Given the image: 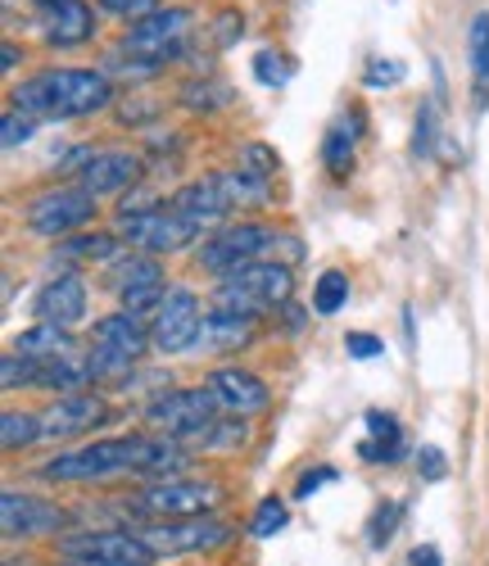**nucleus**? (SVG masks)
<instances>
[{"mask_svg": "<svg viewBox=\"0 0 489 566\" xmlns=\"http://www.w3.org/2000/svg\"><path fill=\"white\" fill-rule=\"evenodd\" d=\"M10 96L14 109L32 118H86L114 105V77L105 69H41Z\"/></svg>", "mask_w": 489, "mask_h": 566, "instance_id": "f257e3e1", "label": "nucleus"}, {"mask_svg": "<svg viewBox=\"0 0 489 566\" xmlns=\"http://www.w3.org/2000/svg\"><path fill=\"white\" fill-rule=\"evenodd\" d=\"M173 209L181 213V218H190L195 227H200L205 235H214V231H222V222L231 218V200H227V191H222V181L209 172V177H195V181H186L181 191L173 196Z\"/></svg>", "mask_w": 489, "mask_h": 566, "instance_id": "4468645a", "label": "nucleus"}, {"mask_svg": "<svg viewBox=\"0 0 489 566\" xmlns=\"http://www.w3.org/2000/svg\"><path fill=\"white\" fill-rule=\"evenodd\" d=\"M417 471L426 481H445V471H449V462H445V453H439L435 444H426L422 453H417Z\"/></svg>", "mask_w": 489, "mask_h": 566, "instance_id": "79ce46f5", "label": "nucleus"}, {"mask_svg": "<svg viewBox=\"0 0 489 566\" xmlns=\"http://www.w3.org/2000/svg\"><path fill=\"white\" fill-rule=\"evenodd\" d=\"M105 417H110V403L101 395H64L41 412V427H45V440H73L95 431Z\"/></svg>", "mask_w": 489, "mask_h": 566, "instance_id": "dca6fc26", "label": "nucleus"}, {"mask_svg": "<svg viewBox=\"0 0 489 566\" xmlns=\"http://www.w3.org/2000/svg\"><path fill=\"white\" fill-rule=\"evenodd\" d=\"M218 181H222V191H227V200L240 209V205H254V209H263L268 205V186L272 181H259L254 172H245V168H222V172H214Z\"/></svg>", "mask_w": 489, "mask_h": 566, "instance_id": "a878e982", "label": "nucleus"}, {"mask_svg": "<svg viewBox=\"0 0 489 566\" xmlns=\"http://www.w3.org/2000/svg\"><path fill=\"white\" fill-rule=\"evenodd\" d=\"M159 109H164L159 101H123V105H118V118L132 123V127H141V123H150Z\"/></svg>", "mask_w": 489, "mask_h": 566, "instance_id": "ea45409f", "label": "nucleus"}, {"mask_svg": "<svg viewBox=\"0 0 489 566\" xmlns=\"http://www.w3.org/2000/svg\"><path fill=\"white\" fill-rule=\"evenodd\" d=\"M145 421L168 436V440H209L218 431V399L209 386H181V390H159L145 403Z\"/></svg>", "mask_w": 489, "mask_h": 566, "instance_id": "7ed1b4c3", "label": "nucleus"}, {"mask_svg": "<svg viewBox=\"0 0 489 566\" xmlns=\"http://www.w3.org/2000/svg\"><path fill=\"white\" fill-rule=\"evenodd\" d=\"M37 123H41V118L10 109V114H6V123H0V146L14 150V146H23V140H32V136H37Z\"/></svg>", "mask_w": 489, "mask_h": 566, "instance_id": "f704fd0d", "label": "nucleus"}, {"mask_svg": "<svg viewBox=\"0 0 489 566\" xmlns=\"http://www.w3.org/2000/svg\"><path fill=\"white\" fill-rule=\"evenodd\" d=\"M91 345H101V349H118L127 358H145V349H150V326H145L141 317L132 313H110L95 322V332H91Z\"/></svg>", "mask_w": 489, "mask_h": 566, "instance_id": "6ab92c4d", "label": "nucleus"}, {"mask_svg": "<svg viewBox=\"0 0 489 566\" xmlns=\"http://www.w3.org/2000/svg\"><path fill=\"white\" fill-rule=\"evenodd\" d=\"M177 101H181L186 109H218V105H227V86H214V82H186Z\"/></svg>", "mask_w": 489, "mask_h": 566, "instance_id": "72a5a7b5", "label": "nucleus"}, {"mask_svg": "<svg viewBox=\"0 0 489 566\" xmlns=\"http://www.w3.org/2000/svg\"><path fill=\"white\" fill-rule=\"evenodd\" d=\"M19 60H23V51H19L14 41H6V45H0V69H19Z\"/></svg>", "mask_w": 489, "mask_h": 566, "instance_id": "49530a36", "label": "nucleus"}, {"mask_svg": "<svg viewBox=\"0 0 489 566\" xmlns=\"http://www.w3.org/2000/svg\"><path fill=\"white\" fill-rule=\"evenodd\" d=\"M408 566H445V557H439V548H435V544H422V548H413Z\"/></svg>", "mask_w": 489, "mask_h": 566, "instance_id": "c03bdc74", "label": "nucleus"}, {"mask_svg": "<svg viewBox=\"0 0 489 566\" xmlns=\"http://www.w3.org/2000/svg\"><path fill=\"white\" fill-rule=\"evenodd\" d=\"M399 516H404V507H399V503H389V507H376V516H372V548H385L389 539H395V526H399Z\"/></svg>", "mask_w": 489, "mask_h": 566, "instance_id": "4c0bfd02", "label": "nucleus"}, {"mask_svg": "<svg viewBox=\"0 0 489 566\" xmlns=\"http://www.w3.org/2000/svg\"><path fill=\"white\" fill-rule=\"evenodd\" d=\"M60 553L69 562H86V566H155L159 557L150 553L136 531H82V535H64Z\"/></svg>", "mask_w": 489, "mask_h": 566, "instance_id": "1a4fd4ad", "label": "nucleus"}, {"mask_svg": "<svg viewBox=\"0 0 489 566\" xmlns=\"http://www.w3.org/2000/svg\"><path fill=\"white\" fill-rule=\"evenodd\" d=\"M335 481V471L331 467H318V471H304L300 476V485H295V499H313L322 485H331Z\"/></svg>", "mask_w": 489, "mask_h": 566, "instance_id": "37998d69", "label": "nucleus"}, {"mask_svg": "<svg viewBox=\"0 0 489 566\" xmlns=\"http://www.w3.org/2000/svg\"><path fill=\"white\" fill-rule=\"evenodd\" d=\"M350 304V276L345 272H322L318 276V286H313V313L318 317H331V313H340Z\"/></svg>", "mask_w": 489, "mask_h": 566, "instance_id": "c756f323", "label": "nucleus"}, {"mask_svg": "<svg viewBox=\"0 0 489 566\" xmlns=\"http://www.w3.org/2000/svg\"><path fill=\"white\" fill-rule=\"evenodd\" d=\"M254 77H259L263 86H285V82H290V60L277 55V51H259V55H254Z\"/></svg>", "mask_w": 489, "mask_h": 566, "instance_id": "c9c22d12", "label": "nucleus"}, {"mask_svg": "<svg viewBox=\"0 0 489 566\" xmlns=\"http://www.w3.org/2000/svg\"><path fill=\"white\" fill-rule=\"evenodd\" d=\"M41 36L69 51V45H86L95 36V10L86 0H55L41 10Z\"/></svg>", "mask_w": 489, "mask_h": 566, "instance_id": "a211bd4d", "label": "nucleus"}, {"mask_svg": "<svg viewBox=\"0 0 489 566\" xmlns=\"http://www.w3.org/2000/svg\"><path fill=\"white\" fill-rule=\"evenodd\" d=\"M0 531H6V539L60 535V531H64V512H60L55 503L37 499V494L6 490V494H0Z\"/></svg>", "mask_w": 489, "mask_h": 566, "instance_id": "f8f14e48", "label": "nucleus"}, {"mask_svg": "<svg viewBox=\"0 0 489 566\" xmlns=\"http://www.w3.org/2000/svg\"><path fill=\"white\" fill-rule=\"evenodd\" d=\"M0 386L6 390H41L45 386V367L37 358H23V354H6L0 358Z\"/></svg>", "mask_w": 489, "mask_h": 566, "instance_id": "c85d7f7f", "label": "nucleus"}, {"mask_svg": "<svg viewBox=\"0 0 489 566\" xmlns=\"http://www.w3.org/2000/svg\"><path fill=\"white\" fill-rule=\"evenodd\" d=\"M467 55H471V77L480 91V105H485V86H489V10H480L467 28Z\"/></svg>", "mask_w": 489, "mask_h": 566, "instance_id": "cd10ccee", "label": "nucleus"}, {"mask_svg": "<svg viewBox=\"0 0 489 566\" xmlns=\"http://www.w3.org/2000/svg\"><path fill=\"white\" fill-rule=\"evenodd\" d=\"M64 566H86V562H64Z\"/></svg>", "mask_w": 489, "mask_h": 566, "instance_id": "09e8293b", "label": "nucleus"}, {"mask_svg": "<svg viewBox=\"0 0 489 566\" xmlns=\"http://www.w3.org/2000/svg\"><path fill=\"white\" fill-rule=\"evenodd\" d=\"M272 241H277V231L263 227V222H231V227L214 231L209 241L200 245V268L222 281V276H231V272H240V268L268 263Z\"/></svg>", "mask_w": 489, "mask_h": 566, "instance_id": "20e7f679", "label": "nucleus"}, {"mask_svg": "<svg viewBox=\"0 0 489 566\" xmlns=\"http://www.w3.org/2000/svg\"><path fill=\"white\" fill-rule=\"evenodd\" d=\"M404 77H408V69L399 60H367V69H363L367 86H399Z\"/></svg>", "mask_w": 489, "mask_h": 566, "instance_id": "e433bc0d", "label": "nucleus"}, {"mask_svg": "<svg viewBox=\"0 0 489 566\" xmlns=\"http://www.w3.org/2000/svg\"><path fill=\"white\" fill-rule=\"evenodd\" d=\"M200 326H205V308H200V295L177 286L168 291L164 308L150 317V345L159 354H181V349H195L200 345Z\"/></svg>", "mask_w": 489, "mask_h": 566, "instance_id": "9b49d317", "label": "nucleus"}, {"mask_svg": "<svg viewBox=\"0 0 489 566\" xmlns=\"http://www.w3.org/2000/svg\"><path fill=\"white\" fill-rule=\"evenodd\" d=\"M14 354L23 358H37V363H64V358H77V340L64 332V326H51V322H37L28 332L14 336Z\"/></svg>", "mask_w": 489, "mask_h": 566, "instance_id": "aec40b11", "label": "nucleus"}, {"mask_svg": "<svg viewBox=\"0 0 489 566\" xmlns=\"http://www.w3.org/2000/svg\"><path fill=\"white\" fill-rule=\"evenodd\" d=\"M345 349H350V358H358V363H367V358H376L385 345L372 336V332H350L345 336Z\"/></svg>", "mask_w": 489, "mask_h": 566, "instance_id": "a19ab883", "label": "nucleus"}, {"mask_svg": "<svg viewBox=\"0 0 489 566\" xmlns=\"http://www.w3.org/2000/svg\"><path fill=\"white\" fill-rule=\"evenodd\" d=\"M32 6H37V10H45V6H55V0H32Z\"/></svg>", "mask_w": 489, "mask_h": 566, "instance_id": "de8ad7c7", "label": "nucleus"}, {"mask_svg": "<svg viewBox=\"0 0 489 566\" xmlns=\"http://www.w3.org/2000/svg\"><path fill=\"white\" fill-rule=\"evenodd\" d=\"M295 295V276L285 263H254L222 276L214 286V313H240V317H259L263 308H281Z\"/></svg>", "mask_w": 489, "mask_h": 566, "instance_id": "f03ea898", "label": "nucleus"}, {"mask_svg": "<svg viewBox=\"0 0 489 566\" xmlns=\"http://www.w3.org/2000/svg\"><path fill=\"white\" fill-rule=\"evenodd\" d=\"M435 136H439V109H435V101H422V109L413 118V159H430Z\"/></svg>", "mask_w": 489, "mask_h": 566, "instance_id": "7c9ffc66", "label": "nucleus"}, {"mask_svg": "<svg viewBox=\"0 0 489 566\" xmlns=\"http://www.w3.org/2000/svg\"><path fill=\"white\" fill-rule=\"evenodd\" d=\"M186 36H190V10L173 6V10H155L141 23H132L123 36V51L145 60V64H155V69H168L186 51Z\"/></svg>", "mask_w": 489, "mask_h": 566, "instance_id": "0eeeda50", "label": "nucleus"}, {"mask_svg": "<svg viewBox=\"0 0 489 566\" xmlns=\"http://www.w3.org/2000/svg\"><path fill=\"white\" fill-rule=\"evenodd\" d=\"M136 181H141V155H132V150H95L91 164L77 172V186L95 200L123 196Z\"/></svg>", "mask_w": 489, "mask_h": 566, "instance_id": "ddd939ff", "label": "nucleus"}, {"mask_svg": "<svg viewBox=\"0 0 489 566\" xmlns=\"http://www.w3.org/2000/svg\"><path fill=\"white\" fill-rule=\"evenodd\" d=\"M285 516H290L285 503H281L277 494H268V499L254 507V516H250V535H254V539H272L277 531H285Z\"/></svg>", "mask_w": 489, "mask_h": 566, "instance_id": "2f4dec72", "label": "nucleus"}, {"mask_svg": "<svg viewBox=\"0 0 489 566\" xmlns=\"http://www.w3.org/2000/svg\"><path fill=\"white\" fill-rule=\"evenodd\" d=\"M240 168H245V172H254L259 181H272L277 168H281V159H277L272 146H259V140H250V146L240 150Z\"/></svg>", "mask_w": 489, "mask_h": 566, "instance_id": "473e14b6", "label": "nucleus"}, {"mask_svg": "<svg viewBox=\"0 0 489 566\" xmlns=\"http://www.w3.org/2000/svg\"><path fill=\"white\" fill-rule=\"evenodd\" d=\"M101 10H105V14H118V19L141 23L145 14H155V10H159V0H101Z\"/></svg>", "mask_w": 489, "mask_h": 566, "instance_id": "58836bf2", "label": "nucleus"}, {"mask_svg": "<svg viewBox=\"0 0 489 566\" xmlns=\"http://www.w3.org/2000/svg\"><path fill=\"white\" fill-rule=\"evenodd\" d=\"M150 544L155 557H177V553H214L222 544H231V526L222 516H186V522H150L136 531Z\"/></svg>", "mask_w": 489, "mask_h": 566, "instance_id": "9d476101", "label": "nucleus"}, {"mask_svg": "<svg viewBox=\"0 0 489 566\" xmlns=\"http://www.w3.org/2000/svg\"><path fill=\"white\" fill-rule=\"evenodd\" d=\"M123 245L118 231H77L73 241H60V254L64 259H77V263H110Z\"/></svg>", "mask_w": 489, "mask_h": 566, "instance_id": "393cba45", "label": "nucleus"}, {"mask_svg": "<svg viewBox=\"0 0 489 566\" xmlns=\"http://www.w3.org/2000/svg\"><path fill=\"white\" fill-rule=\"evenodd\" d=\"M95 218V196H86L82 186H55V191H41L28 200V231L45 235V241H64L69 231H82Z\"/></svg>", "mask_w": 489, "mask_h": 566, "instance_id": "6e6552de", "label": "nucleus"}, {"mask_svg": "<svg viewBox=\"0 0 489 566\" xmlns=\"http://www.w3.org/2000/svg\"><path fill=\"white\" fill-rule=\"evenodd\" d=\"M358 453L367 462H399V453H404V427H399V417L372 408L367 412V440L358 444Z\"/></svg>", "mask_w": 489, "mask_h": 566, "instance_id": "4be33fe9", "label": "nucleus"}, {"mask_svg": "<svg viewBox=\"0 0 489 566\" xmlns=\"http://www.w3.org/2000/svg\"><path fill=\"white\" fill-rule=\"evenodd\" d=\"M118 235L127 245L145 250V254H181L190 241H200V227L190 218H181L173 205H155V209H141V213H118Z\"/></svg>", "mask_w": 489, "mask_h": 566, "instance_id": "39448f33", "label": "nucleus"}, {"mask_svg": "<svg viewBox=\"0 0 489 566\" xmlns=\"http://www.w3.org/2000/svg\"><path fill=\"white\" fill-rule=\"evenodd\" d=\"M222 503V490L209 481H159L150 490H141L132 499L136 516H150V522H186V516H214V507Z\"/></svg>", "mask_w": 489, "mask_h": 566, "instance_id": "423d86ee", "label": "nucleus"}, {"mask_svg": "<svg viewBox=\"0 0 489 566\" xmlns=\"http://www.w3.org/2000/svg\"><path fill=\"white\" fill-rule=\"evenodd\" d=\"M218 23H222V28H218V45H231V41H236V36H240V32H245V28H240V19H236V14H222V19H218Z\"/></svg>", "mask_w": 489, "mask_h": 566, "instance_id": "a18cd8bd", "label": "nucleus"}, {"mask_svg": "<svg viewBox=\"0 0 489 566\" xmlns=\"http://www.w3.org/2000/svg\"><path fill=\"white\" fill-rule=\"evenodd\" d=\"M363 127V114L354 109V114H345V118H335L331 127H326V136H322V164L335 172V177H345L350 168H354V146H358V132Z\"/></svg>", "mask_w": 489, "mask_h": 566, "instance_id": "5701e85b", "label": "nucleus"}, {"mask_svg": "<svg viewBox=\"0 0 489 566\" xmlns=\"http://www.w3.org/2000/svg\"><path fill=\"white\" fill-rule=\"evenodd\" d=\"M254 340V317H240V313H205L200 326V349L205 354H236Z\"/></svg>", "mask_w": 489, "mask_h": 566, "instance_id": "412c9836", "label": "nucleus"}, {"mask_svg": "<svg viewBox=\"0 0 489 566\" xmlns=\"http://www.w3.org/2000/svg\"><path fill=\"white\" fill-rule=\"evenodd\" d=\"M32 313H37V322H51V326H64V332H73V326L86 317V286H82V276H73V272L51 276L37 291Z\"/></svg>", "mask_w": 489, "mask_h": 566, "instance_id": "f3484780", "label": "nucleus"}, {"mask_svg": "<svg viewBox=\"0 0 489 566\" xmlns=\"http://www.w3.org/2000/svg\"><path fill=\"white\" fill-rule=\"evenodd\" d=\"M205 386H209V395L218 399V408L222 412H231V417H250V412H263L268 408V386H263V376H254V371H245V367H218V371H209L205 376Z\"/></svg>", "mask_w": 489, "mask_h": 566, "instance_id": "2eb2a0df", "label": "nucleus"}, {"mask_svg": "<svg viewBox=\"0 0 489 566\" xmlns=\"http://www.w3.org/2000/svg\"><path fill=\"white\" fill-rule=\"evenodd\" d=\"M45 440V427H41V417L37 412H19L10 408L6 417H0V444H6V453H19L28 444Z\"/></svg>", "mask_w": 489, "mask_h": 566, "instance_id": "bb28decb", "label": "nucleus"}, {"mask_svg": "<svg viewBox=\"0 0 489 566\" xmlns=\"http://www.w3.org/2000/svg\"><path fill=\"white\" fill-rule=\"evenodd\" d=\"M105 276H110V291L118 300L132 295V291H145V286H164V268H159L155 254H132V259L114 263Z\"/></svg>", "mask_w": 489, "mask_h": 566, "instance_id": "b1692460", "label": "nucleus"}]
</instances>
